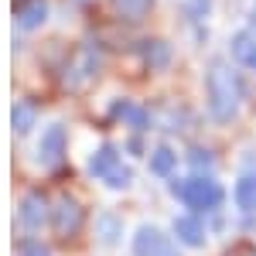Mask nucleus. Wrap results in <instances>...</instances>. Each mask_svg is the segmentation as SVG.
Returning a JSON list of instances; mask_svg holds the SVG:
<instances>
[{"label":"nucleus","instance_id":"nucleus-15","mask_svg":"<svg viewBox=\"0 0 256 256\" xmlns=\"http://www.w3.org/2000/svg\"><path fill=\"white\" fill-rule=\"evenodd\" d=\"M178 168V154L168 147V144H160V147H154L150 150V174L158 178H171Z\"/></svg>","mask_w":256,"mask_h":256},{"label":"nucleus","instance_id":"nucleus-10","mask_svg":"<svg viewBox=\"0 0 256 256\" xmlns=\"http://www.w3.org/2000/svg\"><path fill=\"white\" fill-rule=\"evenodd\" d=\"M113 116L123 120V126H130V130H147L150 126V113L137 102H130V99H120L113 106Z\"/></svg>","mask_w":256,"mask_h":256},{"label":"nucleus","instance_id":"nucleus-9","mask_svg":"<svg viewBox=\"0 0 256 256\" xmlns=\"http://www.w3.org/2000/svg\"><path fill=\"white\" fill-rule=\"evenodd\" d=\"M14 18H18L20 31H34V28H41L48 20V4L44 0H18Z\"/></svg>","mask_w":256,"mask_h":256},{"label":"nucleus","instance_id":"nucleus-4","mask_svg":"<svg viewBox=\"0 0 256 256\" xmlns=\"http://www.w3.org/2000/svg\"><path fill=\"white\" fill-rule=\"evenodd\" d=\"M65 147H68V134H65V126H62V123L44 126V130H41L38 147H34L38 164H41V168H55V164L65 158Z\"/></svg>","mask_w":256,"mask_h":256},{"label":"nucleus","instance_id":"nucleus-3","mask_svg":"<svg viewBox=\"0 0 256 256\" xmlns=\"http://www.w3.org/2000/svg\"><path fill=\"white\" fill-rule=\"evenodd\" d=\"M86 171L96 178V181H102L106 188H130V181H134V171H130V164H123V158H120V150L113 147V144H102L96 154L89 158V164H86Z\"/></svg>","mask_w":256,"mask_h":256},{"label":"nucleus","instance_id":"nucleus-8","mask_svg":"<svg viewBox=\"0 0 256 256\" xmlns=\"http://www.w3.org/2000/svg\"><path fill=\"white\" fill-rule=\"evenodd\" d=\"M174 236L181 246H188V250H202L205 242H208V229H205V222L192 212V216H178L174 218Z\"/></svg>","mask_w":256,"mask_h":256},{"label":"nucleus","instance_id":"nucleus-18","mask_svg":"<svg viewBox=\"0 0 256 256\" xmlns=\"http://www.w3.org/2000/svg\"><path fill=\"white\" fill-rule=\"evenodd\" d=\"M18 256H52V250L41 242V239H34V236H24L18 242Z\"/></svg>","mask_w":256,"mask_h":256},{"label":"nucleus","instance_id":"nucleus-20","mask_svg":"<svg viewBox=\"0 0 256 256\" xmlns=\"http://www.w3.org/2000/svg\"><path fill=\"white\" fill-rule=\"evenodd\" d=\"M208 7H212V0H188V4H184V14L192 20H202L208 14Z\"/></svg>","mask_w":256,"mask_h":256},{"label":"nucleus","instance_id":"nucleus-11","mask_svg":"<svg viewBox=\"0 0 256 256\" xmlns=\"http://www.w3.org/2000/svg\"><path fill=\"white\" fill-rule=\"evenodd\" d=\"M232 198H236V208H239V212L253 216V212H256V171L239 174L236 188H232Z\"/></svg>","mask_w":256,"mask_h":256},{"label":"nucleus","instance_id":"nucleus-13","mask_svg":"<svg viewBox=\"0 0 256 256\" xmlns=\"http://www.w3.org/2000/svg\"><path fill=\"white\" fill-rule=\"evenodd\" d=\"M96 236L102 246H116L123 236V218L116 212H99L96 216Z\"/></svg>","mask_w":256,"mask_h":256},{"label":"nucleus","instance_id":"nucleus-1","mask_svg":"<svg viewBox=\"0 0 256 256\" xmlns=\"http://www.w3.org/2000/svg\"><path fill=\"white\" fill-rule=\"evenodd\" d=\"M246 96V86L239 79V72L226 62H212L205 72V106L208 116L216 123H229L239 113V102Z\"/></svg>","mask_w":256,"mask_h":256},{"label":"nucleus","instance_id":"nucleus-6","mask_svg":"<svg viewBox=\"0 0 256 256\" xmlns=\"http://www.w3.org/2000/svg\"><path fill=\"white\" fill-rule=\"evenodd\" d=\"M18 218H20V226H24L28 232H38L44 222H52V208H48V198L41 195V192H28V195L20 198Z\"/></svg>","mask_w":256,"mask_h":256},{"label":"nucleus","instance_id":"nucleus-7","mask_svg":"<svg viewBox=\"0 0 256 256\" xmlns=\"http://www.w3.org/2000/svg\"><path fill=\"white\" fill-rule=\"evenodd\" d=\"M82 205L76 202V198H58L55 202V208H52V226H55V232L58 236H76L82 229Z\"/></svg>","mask_w":256,"mask_h":256},{"label":"nucleus","instance_id":"nucleus-5","mask_svg":"<svg viewBox=\"0 0 256 256\" xmlns=\"http://www.w3.org/2000/svg\"><path fill=\"white\" fill-rule=\"evenodd\" d=\"M134 253L137 256H178V246L158 226H140L137 236H134Z\"/></svg>","mask_w":256,"mask_h":256},{"label":"nucleus","instance_id":"nucleus-16","mask_svg":"<svg viewBox=\"0 0 256 256\" xmlns=\"http://www.w3.org/2000/svg\"><path fill=\"white\" fill-rule=\"evenodd\" d=\"M140 55H144V62H147L150 68H168V62H171V44L160 41V38L144 41V44H140Z\"/></svg>","mask_w":256,"mask_h":256},{"label":"nucleus","instance_id":"nucleus-12","mask_svg":"<svg viewBox=\"0 0 256 256\" xmlns=\"http://www.w3.org/2000/svg\"><path fill=\"white\" fill-rule=\"evenodd\" d=\"M229 48H232V58H236L239 65H246V68H253V72H256V38H253L250 28L239 31V34H232Z\"/></svg>","mask_w":256,"mask_h":256},{"label":"nucleus","instance_id":"nucleus-2","mask_svg":"<svg viewBox=\"0 0 256 256\" xmlns=\"http://www.w3.org/2000/svg\"><path fill=\"white\" fill-rule=\"evenodd\" d=\"M171 192H174L192 212H216L222 205V184H218L212 174H192L181 178V181H171Z\"/></svg>","mask_w":256,"mask_h":256},{"label":"nucleus","instance_id":"nucleus-17","mask_svg":"<svg viewBox=\"0 0 256 256\" xmlns=\"http://www.w3.org/2000/svg\"><path fill=\"white\" fill-rule=\"evenodd\" d=\"M150 4H154V0H113V10L123 14L126 20H140L150 10Z\"/></svg>","mask_w":256,"mask_h":256},{"label":"nucleus","instance_id":"nucleus-14","mask_svg":"<svg viewBox=\"0 0 256 256\" xmlns=\"http://www.w3.org/2000/svg\"><path fill=\"white\" fill-rule=\"evenodd\" d=\"M10 123H14V134H28L38 123V106L31 99H18L14 110H10Z\"/></svg>","mask_w":256,"mask_h":256},{"label":"nucleus","instance_id":"nucleus-21","mask_svg":"<svg viewBox=\"0 0 256 256\" xmlns=\"http://www.w3.org/2000/svg\"><path fill=\"white\" fill-rule=\"evenodd\" d=\"M250 31H253V38H256V20H253V24H250Z\"/></svg>","mask_w":256,"mask_h":256},{"label":"nucleus","instance_id":"nucleus-19","mask_svg":"<svg viewBox=\"0 0 256 256\" xmlns=\"http://www.w3.org/2000/svg\"><path fill=\"white\" fill-rule=\"evenodd\" d=\"M188 164L195 168V174H202V171L208 174V171H212V164H216V158H212V150H202V147H195V150L188 154Z\"/></svg>","mask_w":256,"mask_h":256}]
</instances>
